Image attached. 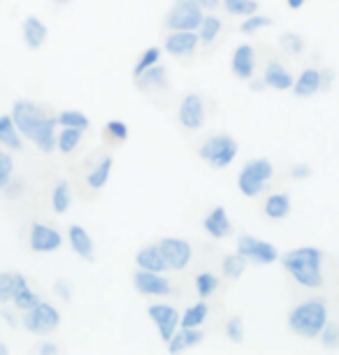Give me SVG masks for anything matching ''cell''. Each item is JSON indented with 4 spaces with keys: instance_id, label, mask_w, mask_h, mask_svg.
<instances>
[{
    "instance_id": "8",
    "label": "cell",
    "mask_w": 339,
    "mask_h": 355,
    "mask_svg": "<svg viewBox=\"0 0 339 355\" xmlns=\"http://www.w3.org/2000/svg\"><path fill=\"white\" fill-rule=\"evenodd\" d=\"M28 244L35 253H51V251L61 249L63 237L54 230V227H49L44 223H33L31 234H28Z\"/></svg>"
},
{
    "instance_id": "1",
    "label": "cell",
    "mask_w": 339,
    "mask_h": 355,
    "mask_svg": "<svg viewBox=\"0 0 339 355\" xmlns=\"http://www.w3.org/2000/svg\"><path fill=\"white\" fill-rule=\"evenodd\" d=\"M284 267L295 277V281L304 288H318L323 284L321 277V251L304 246L284 256Z\"/></svg>"
},
{
    "instance_id": "36",
    "label": "cell",
    "mask_w": 339,
    "mask_h": 355,
    "mask_svg": "<svg viewBox=\"0 0 339 355\" xmlns=\"http://www.w3.org/2000/svg\"><path fill=\"white\" fill-rule=\"evenodd\" d=\"M12 170H15V160H12L10 153H5L3 149H0V191L10 184Z\"/></svg>"
},
{
    "instance_id": "11",
    "label": "cell",
    "mask_w": 339,
    "mask_h": 355,
    "mask_svg": "<svg viewBox=\"0 0 339 355\" xmlns=\"http://www.w3.org/2000/svg\"><path fill=\"white\" fill-rule=\"evenodd\" d=\"M132 281H135V288L139 293L144 295H156V297H163V295H170L172 286L168 279H163L158 272H149V270H139L135 272V277H132Z\"/></svg>"
},
{
    "instance_id": "17",
    "label": "cell",
    "mask_w": 339,
    "mask_h": 355,
    "mask_svg": "<svg viewBox=\"0 0 339 355\" xmlns=\"http://www.w3.org/2000/svg\"><path fill=\"white\" fill-rule=\"evenodd\" d=\"M37 302H40V297L31 291L28 279H26L21 272H17V286H15V297H12V304H15L17 309H21V311H28Z\"/></svg>"
},
{
    "instance_id": "3",
    "label": "cell",
    "mask_w": 339,
    "mask_h": 355,
    "mask_svg": "<svg viewBox=\"0 0 339 355\" xmlns=\"http://www.w3.org/2000/svg\"><path fill=\"white\" fill-rule=\"evenodd\" d=\"M61 325V313L54 304L49 302H37L33 309L26 311L24 327L33 334H49Z\"/></svg>"
},
{
    "instance_id": "27",
    "label": "cell",
    "mask_w": 339,
    "mask_h": 355,
    "mask_svg": "<svg viewBox=\"0 0 339 355\" xmlns=\"http://www.w3.org/2000/svg\"><path fill=\"white\" fill-rule=\"evenodd\" d=\"M79 142H82V130L79 128H63L61 135L56 137V146L61 149V153L75 151Z\"/></svg>"
},
{
    "instance_id": "20",
    "label": "cell",
    "mask_w": 339,
    "mask_h": 355,
    "mask_svg": "<svg viewBox=\"0 0 339 355\" xmlns=\"http://www.w3.org/2000/svg\"><path fill=\"white\" fill-rule=\"evenodd\" d=\"M321 89V72L318 70H304L300 77L293 82V91L297 98H309Z\"/></svg>"
},
{
    "instance_id": "10",
    "label": "cell",
    "mask_w": 339,
    "mask_h": 355,
    "mask_svg": "<svg viewBox=\"0 0 339 355\" xmlns=\"http://www.w3.org/2000/svg\"><path fill=\"white\" fill-rule=\"evenodd\" d=\"M161 253L165 258V263L172 270H184L191 260V246L186 239H175V237H165L161 242Z\"/></svg>"
},
{
    "instance_id": "16",
    "label": "cell",
    "mask_w": 339,
    "mask_h": 355,
    "mask_svg": "<svg viewBox=\"0 0 339 355\" xmlns=\"http://www.w3.org/2000/svg\"><path fill=\"white\" fill-rule=\"evenodd\" d=\"M254 68H256V56H254V49L249 44H242L237 46L235 53H232V72L242 79H251L254 75Z\"/></svg>"
},
{
    "instance_id": "7",
    "label": "cell",
    "mask_w": 339,
    "mask_h": 355,
    "mask_svg": "<svg viewBox=\"0 0 339 355\" xmlns=\"http://www.w3.org/2000/svg\"><path fill=\"white\" fill-rule=\"evenodd\" d=\"M237 253H242L247 260H256V263H261V265H270L279 258V253L272 244L263 242V239H256V237H247V234H242V237L237 239Z\"/></svg>"
},
{
    "instance_id": "42",
    "label": "cell",
    "mask_w": 339,
    "mask_h": 355,
    "mask_svg": "<svg viewBox=\"0 0 339 355\" xmlns=\"http://www.w3.org/2000/svg\"><path fill=\"white\" fill-rule=\"evenodd\" d=\"M12 125H15V121H12L10 114H3V116H0V139H3V135L12 128Z\"/></svg>"
},
{
    "instance_id": "34",
    "label": "cell",
    "mask_w": 339,
    "mask_h": 355,
    "mask_svg": "<svg viewBox=\"0 0 339 355\" xmlns=\"http://www.w3.org/2000/svg\"><path fill=\"white\" fill-rule=\"evenodd\" d=\"M195 288H198V295H200V297H207V295H211L218 288V279L214 277V274H209V272L198 274Z\"/></svg>"
},
{
    "instance_id": "15",
    "label": "cell",
    "mask_w": 339,
    "mask_h": 355,
    "mask_svg": "<svg viewBox=\"0 0 339 355\" xmlns=\"http://www.w3.org/2000/svg\"><path fill=\"white\" fill-rule=\"evenodd\" d=\"M195 46H198V35L193 31H175L165 40V49L172 56H186V53L195 51Z\"/></svg>"
},
{
    "instance_id": "19",
    "label": "cell",
    "mask_w": 339,
    "mask_h": 355,
    "mask_svg": "<svg viewBox=\"0 0 339 355\" xmlns=\"http://www.w3.org/2000/svg\"><path fill=\"white\" fill-rule=\"evenodd\" d=\"M137 265L142 270H149V272H165L168 270V263H165L163 253H161V246H147L137 253Z\"/></svg>"
},
{
    "instance_id": "35",
    "label": "cell",
    "mask_w": 339,
    "mask_h": 355,
    "mask_svg": "<svg viewBox=\"0 0 339 355\" xmlns=\"http://www.w3.org/2000/svg\"><path fill=\"white\" fill-rule=\"evenodd\" d=\"M158 58H161V49L158 46H151V49H147L142 53V58L137 61V65H135V70H132V75H139V72H144L147 68H151V65H156L158 63Z\"/></svg>"
},
{
    "instance_id": "40",
    "label": "cell",
    "mask_w": 339,
    "mask_h": 355,
    "mask_svg": "<svg viewBox=\"0 0 339 355\" xmlns=\"http://www.w3.org/2000/svg\"><path fill=\"white\" fill-rule=\"evenodd\" d=\"M321 341H323L325 346H330V348L337 346V341H339V327L325 323L323 330H321Z\"/></svg>"
},
{
    "instance_id": "2",
    "label": "cell",
    "mask_w": 339,
    "mask_h": 355,
    "mask_svg": "<svg viewBox=\"0 0 339 355\" xmlns=\"http://www.w3.org/2000/svg\"><path fill=\"white\" fill-rule=\"evenodd\" d=\"M325 323H328V311H325L323 300H309L304 304H297L288 316L290 330L300 337H318Z\"/></svg>"
},
{
    "instance_id": "38",
    "label": "cell",
    "mask_w": 339,
    "mask_h": 355,
    "mask_svg": "<svg viewBox=\"0 0 339 355\" xmlns=\"http://www.w3.org/2000/svg\"><path fill=\"white\" fill-rule=\"evenodd\" d=\"M225 332H228V337L235 341V344H239V341L244 339V325H242V318L239 316H232L228 320V325H225Z\"/></svg>"
},
{
    "instance_id": "23",
    "label": "cell",
    "mask_w": 339,
    "mask_h": 355,
    "mask_svg": "<svg viewBox=\"0 0 339 355\" xmlns=\"http://www.w3.org/2000/svg\"><path fill=\"white\" fill-rule=\"evenodd\" d=\"M202 339V334L195 330V327H182V332H175L168 341V351L170 353H179L184 351V348H189L193 344H198V341Z\"/></svg>"
},
{
    "instance_id": "29",
    "label": "cell",
    "mask_w": 339,
    "mask_h": 355,
    "mask_svg": "<svg viewBox=\"0 0 339 355\" xmlns=\"http://www.w3.org/2000/svg\"><path fill=\"white\" fill-rule=\"evenodd\" d=\"M200 40L205 44H211L216 40V35L221 33V19H216V17H202V21H200Z\"/></svg>"
},
{
    "instance_id": "12",
    "label": "cell",
    "mask_w": 339,
    "mask_h": 355,
    "mask_svg": "<svg viewBox=\"0 0 339 355\" xmlns=\"http://www.w3.org/2000/svg\"><path fill=\"white\" fill-rule=\"evenodd\" d=\"M179 123L189 130H198L205 123V107L200 96H186L179 107Z\"/></svg>"
},
{
    "instance_id": "46",
    "label": "cell",
    "mask_w": 339,
    "mask_h": 355,
    "mask_svg": "<svg viewBox=\"0 0 339 355\" xmlns=\"http://www.w3.org/2000/svg\"><path fill=\"white\" fill-rule=\"evenodd\" d=\"M56 351H58L56 344H42L37 348V353H56Z\"/></svg>"
},
{
    "instance_id": "26",
    "label": "cell",
    "mask_w": 339,
    "mask_h": 355,
    "mask_svg": "<svg viewBox=\"0 0 339 355\" xmlns=\"http://www.w3.org/2000/svg\"><path fill=\"white\" fill-rule=\"evenodd\" d=\"M72 193H70V184L68 182H58L54 189V196H51V207H54L56 214H65L70 207Z\"/></svg>"
},
{
    "instance_id": "48",
    "label": "cell",
    "mask_w": 339,
    "mask_h": 355,
    "mask_svg": "<svg viewBox=\"0 0 339 355\" xmlns=\"http://www.w3.org/2000/svg\"><path fill=\"white\" fill-rule=\"evenodd\" d=\"M54 3H56V5H68L70 0H54Z\"/></svg>"
},
{
    "instance_id": "32",
    "label": "cell",
    "mask_w": 339,
    "mask_h": 355,
    "mask_svg": "<svg viewBox=\"0 0 339 355\" xmlns=\"http://www.w3.org/2000/svg\"><path fill=\"white\" fill-rule=\"evenodd\" d=\"M223 5L230 15H239V17H251L258 10L256 0H223Z\"/></svg>"
},
{
    "instance_id": "9",
    "label": "cell",
    "mask_w": 339,
    "mask_h": 355,
    "mask_svg": "<svg viewBox=\"0 0 339 355\" xmlns=\"http://www.w3.org/2000/svg\"><path fill=\"white\" fill-rule=\"evenodd\" d=\"M28 139L42 153H51V151H54V146H56V119L49 116V114L42 116L35 125H33Z\"/></svg>"
},
{
    "instance_id": "21",
    "label": "cell",
    "mask_w": 339,
    "mask_h": 355,
    "mask_svg": "<svg viewBox=\"0 0 339 355\" xmlns=\"http://www.w3.org/2000/svg\"><path fill=\"white\" fill-rule=\"evenodd\" d=\"M205 230H207L211 237H225V234L230 232V220L225 216V209L223 207H216V209H211V214L207 218H205Z\"/></svg>"
},
{
    "instance_id": "4",
    "label": "cell",
    "mask_w": 339,
    "mask_h": 355,
    "mask_svg": "<svg viewBox=\"0 0 339 355\" xmlns=\"http://www.w3.org/2000/svg\"><path fill=\"white\" fill-rule=\"evenodd\" d=\"M237 156V142L230 135L209 137L200 146V158L207 160L211 167H228Z\"/></svg>"
},
{
    "instance_id": "5",
    "label": "cell",
    "mask_w": 339,
    "mask_h": 355,
    "mask_svg": "<svg viewBox=\"0 0 339 355\" xmlns=\"http://www.w3.org/2000/svg\"><path fill=\"white\" fill-rule=\"evenodd\" d=\"M270 177H272V163H270V160H263V158L251 160V163L244 165L242 174H239V182H237L239 191H242L244 196L254 198V196H258V193L263 191L265 182H270Z\"/></svg>"
},
{
    "instance_id": "6",
    "label": "cell",
    "mask_w": 339,
    "mask_h": 355,
    "mask_svg": "<svg viewBox=\"0 0 339 355\" xmlns=\"http://www.w3.org/2000/svg\"><path fill=\"white\" fill-rule=\"evenodd\" d=\"M202 21V8L193 0H179L175 8L170 10L168 19V28L172 31H195Z\"/></svg>"
},
{
    "instance_id": "47",
    "label": "cell",
    "mask_w": 339,
    "mask_h": 355,
    "mask_svg": "<svg viewBox=\"0 0 339 355\" xmlns=\"http://www.w3.org/2000/svg\"><path fill=\"white\" fill-rule=\"evenodd\" d=\"M286 3H288L290 10H300L302 5H304V0H286Z\"/></svg>"
},
{
    "instance_id": "24",
    "label": "cell",
    "mask_w": 339,
    "mask_h": 355,
    "mask_svg": "<svg viewBox=\"0 0 339 355\" xmlns=\"http://www.w3.org/2000/svg\"><path fill=\"white\" fill-rule=\"evenodd\" d=\"M56 123H61L63 128H79V130H86L89 128V119H86L84 112H77V110H65L56 116Z\"/></svg>"
},
{
    "instance_id": "28",
    "label": "cell",
    "mask_w": 339,
    "mask_h": 355,
    "mask_svg": "<svg viewBox=\"0 0 339 355\" xmlns=\"http://www.w3.org/2000/svg\"><path fill=\"white\" fill-rule=\"evenodd\" d=\"M290 209V200L286 198V196H272L268 202H265V214H268L270 218H284L286 214H288Z\"/></svg>"
},
{
    "instance_id": "39",
    "label": "cell",
    "mask_w": 339,
    "mask_h": 355,
    "mask_svg": "<svg viewBox=\"0 0 339 355\" xmlns=\"http://www.w3.org/2000/svg\"><path fill=\"white\" fill-rule=\"evenodd\" d=\"M281 46H284L286 53H300L304 44H302L300 35H295V33H288V35L281 37Z\"/></svg>"
},
{
    "instance_id": "18",
    "label": "cell",
    "mask_w": 339,
    "mask_h": 355,
    "mask_svg": "<svg viewBox=\"0 0 339 355\" xmlns=\"http://www.w3.org/2000/svg\"><path fill=\"white\" fill-rule=\"evenodd\" d=\"M68 237H70V246H72V251H75L79 258H84V260H93V242H91L89 232H86L82 225H70Z\"/></svg>"
},
{
    "instance_id": "37",
    "label": "cell",
    "mask_w": 339,
    "mask_h": 355,
    "mask_svg": "<svg viewBox=\"0 0 339 355\" xmlns=\"http://www.w3.org/2000/svg\"><path fill=\"white\" fill-rule=\"evenodd\" d=\"M272 21L268 17H249L247 21L242 24V33L244 35H254L256 31H261V28H265V26H270Z\"/></svg>"
},
{
    "instance_id": "33",
    "label": "cell",
    "mask_w": 339,
    "mask_h": 355,
    "mask_svg": "<svg viewBox=\"0 0 339 355\" xmlns=\"http://www.w3.org/2000/svg\"><path fill=\"white\" fill-rule=\"evenodd\" d=\"M244 270H247V258H244L242 253H235V256H228L223 260V272L228 274L230 279H239Z\"/></svg>"
},
{
    "instance_id": "43",
    "label": "cell",
    "mask_w": 339,
    "mask_h": 355,
    "mask_svg": "<svg viewBox=\"0 0 339 355\" xmlns=\"http://www.w3.org/2000/svg\"><path fill=\"white\" fill-rule=\"evenodd\" d=\"M309 174H311V172H309V167H307V165H295V167H293V177H295V179L309 177Z\"/></svg>"
},
{
    "instance_id": "13",
    "label": "cell",
    "mask_w": 339,
    "mask_h": 355,
    "mask_svg": "<svg viewBox=\"0 0 339 355\" xmlns=\"http://www.w3.org/2000/svg\"><path fill=\"white\" fill-rule=\"evenodd\" d=\"M149 316L154 318L158 332H161V339L170 341V337L175 334L177 325H179L177 309H172V306H165V304H154V306H149Z\"/></svg>"
},
{
    "instance_id": "31",
    "label": "cell",
    "mask_w": 339,
    "mask_h": 355,
    "mask_svg": "<svg viewBox=\"0 0 339 355\" xmlns=\"http://www.w3.org/2000/svg\"><path fill=\"white\" fill-rule=\"evenodd\" d=\"M205 318H207V304L198 302L195 306H191V309L184 313V318H179V323H182V327H198Z\"/></svg>"
},
{
    "instance_id": "22",
    "label": "cell",
    "mask_w": 339,
    "mask_h": 355,
    "mask_svg": "<svg viewBox=\"0 0 339 355\" xmlns=\"http://www.w3.org/2000/svg\"><path fill=\"white\" fill-rule=\"evenodd\" d=\"M265 84L272 86L277 91H286L293 86V77L288 75V70L281 68L279 63H270L268 70H265Z\"/></svg>"
},
{
    "instance_id": "44",
    "label": "cell",
    "mask_w": 339,
    "mask_h": 355,
    "mask_svg": "<svg viewBox=\"0 0 339 355\" xmlns=\"http://www.w3.org/2000/svg\"><path fill=\"white\" fill-rule=\"evenodd\" d=\"M56 293L61 295V297L65 300V302H68V300H70V291H68V286H65V281H58V284H56Z\"/></svg>"
},
{
    "instance_id": "41",
    "label": "cell",
    "mask_w": 339,
    "mask_h": 355,
    "mask_svg": "<svg viewBox=\"0 0 339 355\" xmlns=\"http://www.w3.org/2000/svg\"><path fill=\"white\" fill-rule=\"evenodd\" d=\"M105 132H107L112 139H116V142H123V139L128 137V128H125L123 123H119V121H110L107 128H105Z\"/></svg>"
},
{
    "instance_id": "45",
    "label": "cell",
    "mask_w": 339,
    "mask_h": 355,
    "mask_svg": "<svg viewBox=\"0 0 339 355\" xmlns=\"http://www.w3.org/2000/svg\"><path fill=\"white\" fill-rule=\"evenodd\" d=\"M193 3H198L200 8H209V10L218 8V0H193Z\"/></svg>"
},
{
    "instance_id": "30",
    "label": "cell",
    "mask_w": 339,
    "mask_h": 355,
    "mask_svg": "<svg viewBox=\"0 0 339 355\" xmlns=\"http://www.w3.org/2000/svg\"><path fill=\"white\" fill-rule=\"evenodd\" d=\"M17 272H0V304H10L15 297Z\"/></svg>"
},
{
    "instance_id": "14",
    "label": "cell",
    "mask_w": 339,
    "mask_h": 355,
    "mask_svg": "<svg viewBox=\"0 0 339 355\" xmlns=\"http://www.w3.org/2000/svg\"><path fill=\"white\" fill-rule=\"evenodd\" d=\"M21 35H24V42L28 49H40L44 42H46V35H49V31H46V26L42 19L37 17H26L24 24H21Z\"/></svg>"
},
{
    "instance_id": "25",
    "label": "cell",
    "mask_w": 339,
    "mask_h": 355,
    "mask_svg": "<svg viewBox=\"0 0 339 355\" xmlns=\"http://www.w3.org/2000/svg\"><path fill=\"white\" fill-rule=\"evenodd\" d=\"M110 172H112V158H103L101 160V165H96L93 167V172H89V186L91 189H103L105 184H107V179H110Z\"/></svg>"
}]
</instances>
